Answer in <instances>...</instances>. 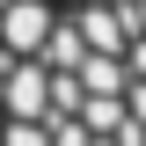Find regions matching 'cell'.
Here are the masks:
<instances>
[{"label": "cell", "instance_id": "obj_1", "mask_svg": "<svg viewBox=\"0 0 146 146\" xmlns=\"http://www.w3.org/2000/svg\"><path fill=\"white\" fill-rule=\"evenodd\" d=\"M0 146H146V0H0Z\"/></svg>", "mask_w": 146, "mask_h": 146}]
</instances>
